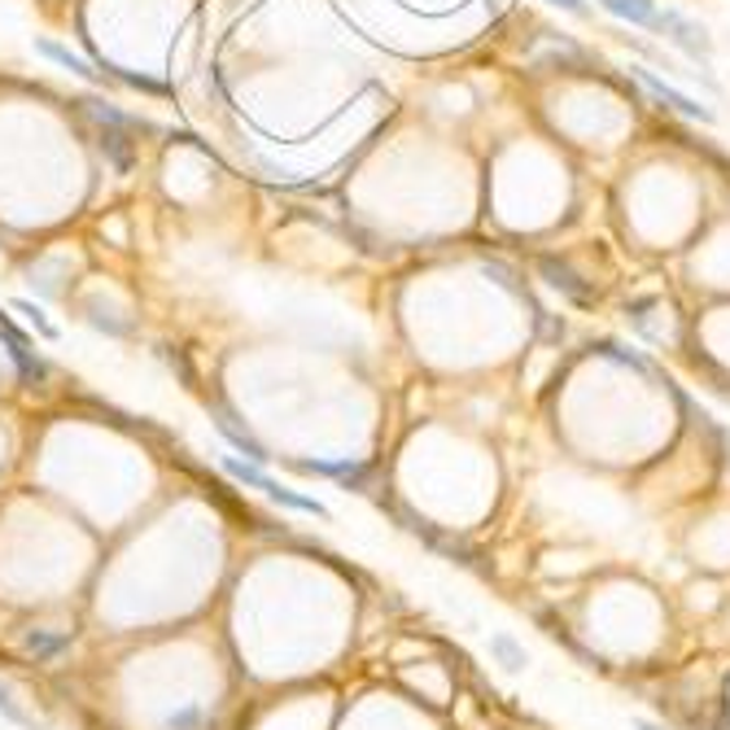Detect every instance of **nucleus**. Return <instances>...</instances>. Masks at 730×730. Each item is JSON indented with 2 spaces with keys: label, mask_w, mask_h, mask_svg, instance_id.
Instances as JSON below:
<instances>
[{
  "label": "nucleus",
  "mask_w": 730,
  "mask_h": 730,
  "mask_svg": "<svg viewBox=\"0 0 730 730\" xmlns=\"http://www.w3.org/2000/svg\"><path fill=\"white\" fill-rule=\"evenodd\" d=\"M652 31H661V35H665L674 48H683L692 61L709 66V57H714V39H709V31H705L700 22H692L687 13H678V9H657Z\"/></svg>",
  "instance_id": "1"
},
{
  "label": "nucleus",
  "mask_w": 730,
  "mask_h": 730,
  "mask_svg": "<svg viewBox=\"0 0 730 730\" xmlns=\"http://www.w3.org/2000/svg\"><path fill=\"white\" fill-rule=\"evenodd\" d=\"M630 70H635V79H639V83H643V88H648V92H652V96H657V101H661V105H670V110H678V114H683V118H696V123H714V110H709V105H700V101H692V96H687V92H678V88H674V83H665V79H661V75H652V70H648V66H630Z\"/></svg>",
  "instance_id": "2"
},
{
  "label": "nucleus",
  "mask_w": 730,
  "mask_h": 730,
  "mask_svg": "<svg viewBox=\"0 0 730 730\" xmlns=\"http://www.w3.org/2000/svg\"><path fill=\"white\" fill-rule=\"evenodd\" d=\"M538 272L547 276V285H551V289H560V294H564V298H573L578 307H591V303H595V289H591V285H586V281H582L569 263H560V259L543 254V259H538Z\"/></svg>",
  "instance_id": "3"
},
{
  "label": "nucleus",
  "mask_w": 730,
  "mask_h": 730,
  "mask_svg": "<svg viewBox=\"0 0 730 730\" xmlns=\"http://www.w3.org/2000/svg\"><path fill=\"white\" fill-rule=\"evenodd\" d=\"M215 429H219V433H224V442H228L232 450H241L250 464H267V459H272V450H267V446H263V442H259L246 424H237V415H232V411H224V407H219V411H215Z\"/></svg>",
  "instance_id": "4"
},
{
  "label": "nucleus",
  "mask_w": 730,
  "mask_h": 730,
  "mask_svg": "<svg viewBox=\"0 0 730 730\" xmlns=\"http://www.w3.org/2000/svg\"><path fill=\"white\" fill-rule=\"evenodd\" d=\"M298 472H311V477H333L351 490H364L367 486V464H355V459H294Z\"/></svg>",
  "instance_id": "5"
},
{
  "label": "nucleus",
  "mask_w": 730,
  "mask_h": 730,
  "mask_svg": "<svg viewBox=\"0 0 730 730\" xmlns=\"http://www.w3.org/2000/svg\"><path fill=\"white\" fill-rule=\"evenodd\" d=\"M0 338H4V346H9V360L22 372V380H44V376H48L44 360L31 351V338H22V333L9 324V316H0Z\"/></svg>",
  "instance_id": "6"
},
{
  "label": "nucleus",
  "mask_w": 730,
  "mask_h": 730,
  "mask_svg": "<svg viewBox=\"0 0 730 730\" xmlns=\"http://www.w3.org/2000/svg\"><path fill=\"white\" fill-rule=\"evenodd\" d=\"M35 53L39 57H48V61H57L61 70H70V75H79V79H105V70H96V66H88L79 53H70L66 44H57V39H35Z\"/></svg>",
  "instance_id": "7"
},
{
  "label": "nucleus",
  "mask_w": 730,
  "mask_h": 730,
  "mask_svg": "<svg viewBox=\"0 0 730 730\" xmlns=\"http://www.w3.org/2000/svg\"><path fill=\"white\" fill-rule=\"evenodd\" d=\"M219 468L228 472V477H237L241 486H250V490H263V494H272L281 481L276 477H267L259 464H250V459H237V455H219Z\"/></svg>",
  "instance_id": "8"
},
{
  "label": "nucleus",
  "mask_w": 730,
  "mask_h": 730,
  "mask_svg": "<svg viewBox=\"0 0 730 730\" xmlns=\"http://www.w3.org/2000/svg\"><path fill=\"white\" fill-rule=\"evenodd\" d=\"M88 105V114L101 123V127H118V132H153V123H145V118H132V114H123V110H114V105H105V101H83Z\"/></svg>",
  "instance_id": "9"
},
{
  "label": "nucleus",
  "mask_w": 730,
  "mask_h": 730,
  "mask_svg": "<svg viewBox=\"0 0 730 730\" xmlns=\"http://www.w3.org/2000/svg\"><path fill=\"white\" fill-rule=\"evenodd\" d=\"M490 657L507 670V674H521L525 665H529V657H525V648L516 643V635H507V630H499L494 639H490Z\"/></svg>",
  "instance_id": "10"
},
{
  "label": "nucleus",
  "mask_w": 730,
  "mask_h": 730,
  "mask_svg": "<svg viewBox=\"0 0 730 730\" xmlns=\"http://www.w3.org/2000/svg\"><path fill=\"white\" fill-rule=\"evenodd\" d=\"M613 18L630 22V26H652L657 22V0H600Z\"/></svg>",
  "instance_id": "11"
},
{
  "label": "nucleus",
  "mask_w": 730,
  "mask_h": 730,
  "mask_svg": "<svg viewBox=\"0 0 730 730\" xmlns=\"http://www.w3.org/2000/svg\"><path fill=\"white\" fill-rule=\"evenodd\" d=\"M0 718H4V722H13L18 730H44V722H39L31 709H22V700L13 696V687H9V683H0Z\"/></svg>",
  "instance_id": "12"
},
{
  "label": "nucleus",
  "mask_w": 730,
  "mask_h": 730,
  "mask_svg": "<svg viewBox=\"0 0 730 730\" xmlns=\"http://www.w3.org/2000/svg\"><path fill=\"white\" fill-rule=\"evenodd\" d=\"M267 499H272V503H281V507L307 512V516H329V507H324L320 499H307V494H298V490H289V486H276V490H272Z\"/></svg>",
  "instance_id": "13"
},
{
  "label": "nucleus",
  "mask_w": 730,
  "mask_h": 730,
  "mask_svg": "<svg viewBox=\"0 0 730 730\" xmlns=\"http://www.w3.org/2000/svg\"><path fill=\"white\" fill-rule=\"evenodd\" d=\"M13 311H22V316H26V320H31V329H35V333H39V338H44V342H57V338H61V333H57V324H48V320H44V311H39V307H35V303H26V298H18V303H13Z\"/></svg>",
  "instance_id": "14"
},
{
  "label": "nucleus",
  "mask_w": 730,
  "mask_h": 730,
  "mask_svg": "<svg viewBox=\"0 0 730 730\" xmlns=\"http://www.w3.org/2000/svg\"><path fill=\"white\" fill-rule=\"evenodd\" d=\"M202 722H206V714H202L197 705H184L180 714H171V718H167V730H197Z\"/></svg>",
  "instance_id": "15"
},
{
  "label": "nucleus",
  "mask_w": 730,
  "mask_h": 730,
  "mask_svg": "<svg viewBox=\"0 0 730 730\" xmlns=\"http://www.w3.org/2000/svg\"><path fill=\"white\" fill-rule=\"evenodd\" d=\"M26 648H31V652H57V648H66V639H48V635H26Z\"/></svg>",
  "instance_id": "16"
},
{
  "label": "nucleus",
  "mask_w": 730,
  "mask_h": 730,
  "mask_svg": "<svg viewBox=\"0 0 730 730\" xmlns=\"http://www.w3.org/2000/svg\"><path fill=\"white\" fill-rule=\"evenodd\" d=\"M551 4H560V9H569V13H578V18L586 13V0H551Z\"/></svg>",
  "instance_id": "17"
},
{
  "label": "nucleus",
  "mask_w": 730,
  "mask_h": 730,
  "mask_svg": "<svg viewBox=\"0 0 730 730\" xmlns=\"http://www.w3.org/2000/svg\"><path fill=\"white\" fill-rule=\"evenodd\" d=\"M635 730H665V727H657V722H635Z\"/></svg>",
  "instance_id": "18"
}]
</instances>
